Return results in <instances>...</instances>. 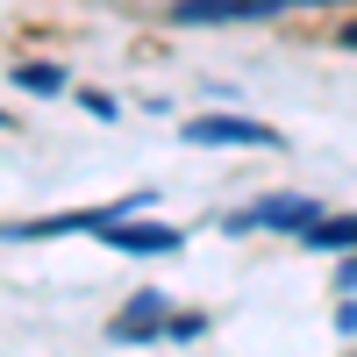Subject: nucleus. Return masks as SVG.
Here are the masks:
<instances>
[{"label":"nucleus","instance_id":"obj_7","mask_svg":"<svg viewBox=\"0 0 357 357\" xmlns=\"http://www.w3.org/2000/svg\"><path fill=\"white\" fill-rule=\"evenodd\" d=\"M336 43H343V50H357V22H343V29H336Z\"/></svg>","mask_w":357,"mask_h":357},{"label":"nucleus","instance_id":"obj_8","mask_svg":"<svg viewBox=\"0 0 357 357\" xmlns=\"http://www.w3.org/2000/svg\"><path fill=\"white\" fill-rule=\"evenodd\" d=\"M336 286H343V293L357 286V257H350V264H343V272H336Z\"/></svg>","mask_w":357,"mask_h":357},{"label":"nucleus","instance_id":"obj_4","mask_svg":"<svg viewBox=\"0 0 357 357\" xmlns=\"http://www.w3.org/2000/svg\"><path fill=\"white\" fill-rule=\"evenodd\" d=\"M151 329H172V321H165V293H136V301H129V314H114V343H136V336H151Z\"/></svg>","mask_w":357,"mask_h":357},{"label":"nucleus","instance_id":"obj_1","mask_svg":"<svg viewBox=\"0 0 357 357\" xmlns=\"http://www.w3.org/2000/svg\"><path fill=\"white\" fill-rule=\"evenodd\" d=\"M186 143H243V151H279V129H264V122H250V114H193L186 122Z\"/></svg>","mask_w":357,"mask_h":357},{"label":"nucleus","instance_id":"obj_6","mask_svg":"<svg viewBox=\"0 0 357 357\" xmlns=\"http://www.w3.org/2000/svg\"><path fill=\"white\" fill-rule=\"evenodd\" d=\"M15 86H22V93H65V72H57V65H15Z\"/></svg>","mask_w":357,"mask_h":357},{"label":"nucleus","instance_id":"obj_3","mask_svg":"<svg viewBox=\"0 0 357 357\" xmlns=\"http://www.w3.org/2000/svg\"><path fill=\"white\" fill-rule=\"evenodd\" d=\"M107 250H129V257H165V250H178V229H165V222H114L107 229Z\"/></svg>","mask_w":357,"mask_h":357},{"label":"nucleus","instance_id":"obj_5","mask_svg":"<svg viewBox=\"0 0 357 357\" xmlns=\"http://www.w3.org/2000/svg\"><path fill=\"white\" fill-rule=\"evenodd\" d=\"M172 22H243V0H178Z\"/></svg>","mask_w":357,"mask_h":357},{"label":"nucleus","instance_id":"obj_2","mask_svg":"<svg viewBox=\"0 0 357 357\" xmlns=\"http://www.w3.org/2000/svg\"><path fill=\"white\" fill-rule=\"evenodd\" d=\"M307 222H321V207L307 193H279V200H257V207H243V215H229L236 236L243 229H307Z\"/></svg>","mask_w":357,"mask_h":357}]
</instances>
